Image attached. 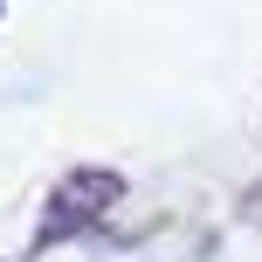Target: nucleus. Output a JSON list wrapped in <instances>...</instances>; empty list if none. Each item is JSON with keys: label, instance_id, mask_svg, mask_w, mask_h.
I'll return each mask as SVG.
<instances>
[{"label": "nucleus", "instance_id": "nucleus-2", "mask_svg": "<svg viewBox=\"0 0 262 262\" xmlns=\"http://www.w3.org/2000/svg\"><path fill=\"white\" fill-rule=\"evenodd\" d=\"M242 221H249V228H262V180L242 193Z\"/></svg>", "mask_w": 262, "mask_h": 262}, {"label": "nucleus", "instance_id": "nucleus-1", "mask_svg": "<svg viewBox=\"0 0 262 262\" xmlns=\"http://www.w3.org/2000/svg\"><path fill=\"white\" fill-rule=\"evenodd\" d=\"M118 200H124V172H111V166L62 172L55 193H49V214H41V228H35V255L41 249H62V242H76V235H90Z\"/></svg>", "mask_w": 262, "mask_h": 262}]
</instances>
